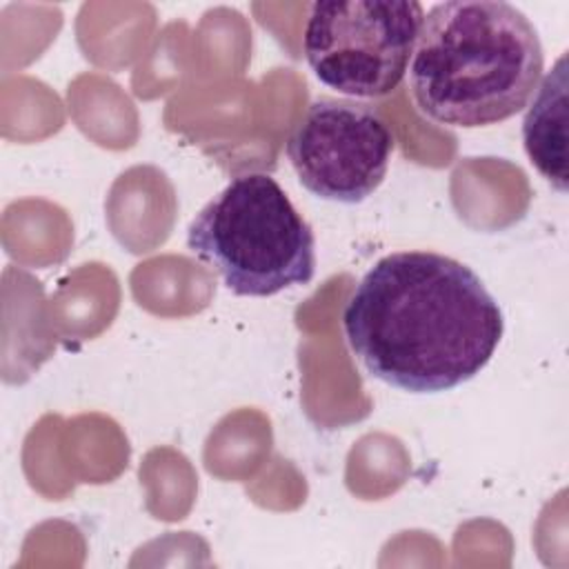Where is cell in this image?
I'll return each mask as SVG.
<instances>
[{
  "label": "cell",
  "instance_id": "cell-1",
  "mask_svg": "<svg viewBox=\"0 0 569 569\" xmlns=\"http://www.w3.org/2000/svg\"><path fill=\"white\" fill-rule=\"evenodd\" d=\"M347 345L365 371L409 393H438L478 376L505 318L480 276L436 251H393L342 309Z\"/></svg>",
  "mask_w": 569,
  "mask_h": 569
},
{
  "label": "cell",
  "instance_id": "cell-2",
  "mask_svg": "<svg viewBox=\"0 0 569 569\" xmlns=\"http://www.w3.org/2000/svg\"><path fill=\"white\" fill-rule=\"evenodd\" d=\"M542 67L538 29L518 7L502 0H445L422 18L409 87L425 118L476 129L520 113Z\"/></svg>",
  "mask_w": 569,
  "mask_h": 569
},
{
  "label": "cell",
  "instance_id": "cell-3",
  "mask_svg": "<svg viewBox=\"0 0 569 569\" xmlns=\"http://www.w3.org/2000/svg\"><path fill=\"white\" fill-rule=\"evenodd\" d=\"M189 251L213 267L236 296L269 298L309 284L316 236L269 173L231 178L189 222Z\"/></svg>",
  "mask_w": 569,
  "mask_h": 569
},
{
  "label": "cell",
  "instance_id": "cell-4",
  "mask_svg": "<svg viewBox=\"0 0 569 569\" xmlns=\"http://www.w3.org/2000/svg\"><path fill=\"white\" fill-rule=\"evenodd\" d=\"M422 18L416 0H318L307 13L302 53L340 96L385 98L409 71Z\"/></svg>",
  "mask_w": 569,
  "mask_h": 569
},
{
  "label": "cell",
  "instance_id": "cell-5",
  "mask_svg": "<svg viewBox=\"0 0 569 569\" xmlns=\"http://www.w3.org/2000/svg\"><path fill=\"white\" fill-rule=\"evenodd\" d=\"M284 151L309 193L358 204L382 184L393 153V133L378 109L365 102L316 98Z\"/></svg>",
  "mask_w": 569,
  "mask_h": 569
},
{
  "label": "cell",
  "instance_id": "cell-6",
  "mask_svg": "<svg viewBox=\"0 0 569 569\" xmlns=\"http://www.w3.org/2000/svg\"><path fill=\"white\" fill-rule=\"evenodd\" d=\"M522 120L531 164L560 193L567 191V53L540 78Z\"/></svg>",
  "mask_w": 569,
  "mask_h": 569
}]
</instances>
